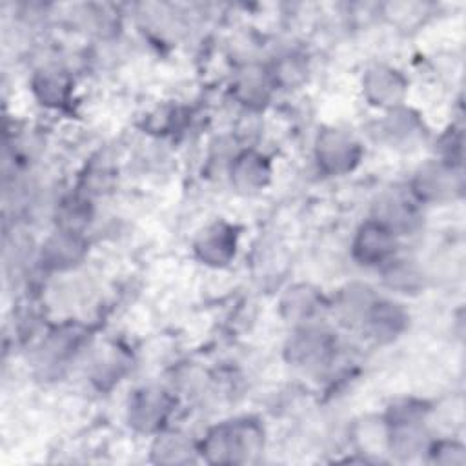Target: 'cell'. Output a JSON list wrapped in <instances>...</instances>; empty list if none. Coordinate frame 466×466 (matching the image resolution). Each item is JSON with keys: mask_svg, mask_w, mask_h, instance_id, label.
Instances as JSON below:
<instances>
[{"mask_svg": "<svg viewBox=\"0 0 466 466\" xmlns=\"http://www.w3.org/2000/svg\"><path fill=\"white\" fill-rule=\"evenodd\" d=\"M264 446L260 424L237 419L211 428L200 446L202 457L211 464H244L257 459Z\"/></svg>", "mask_w": 466, "mask_h": 466, "instance_id": "1", "label": "cell"}, {"mask_svg": "<svg viewBox=\"0 0 466 466\" xmlns=\"http://www.w3.org/2000/svg\"><path fill=\"white\" fill-rule=\"evenodd\" d=\"M360 153L359 142L340 129L322 131L315 144L317 164L328 175H344L351 171L359 164Z\"/></svg>", "mask_w": 466, "mask_h": 466, "instance_id": "2", "label": "cell"}, {"mask_svg": "<svg viewBox=\"0 0 466 466\" xmlns=\"http://www.w3.org/2000/svg\"><path fill=\"white\" fill-rule=\"evenodd\" d=\"M395 249L397 235L377 218H370L360 224L351 242L353 258L362 266L388 264L393 260Z\"/></svg>", "mask_w": 466, "mask_h": 466, "instance_id": "3", "label": "cell"}, {"mask_svg": "<svg viewBox=\"0 0 466 466\" xmlns=\"http://www.w3.org/2000/svg\"><path fill=\"white\" fill-rule=\"evenodd\" d=\"M364 96L377 107L397 109L406 95L404 76L388 66H373L362 78Z\"/></svg>", "mask_w": 466, "mask_h": 466, "instance_id": "4", "label": "cell"}, {"mask_svg": "<svg viewBox=\"0 0 466 466\" xmlns=\"http://www.w3.org/2000/svg\"><path fill=\"white\" fill-rule=\"evenodd\" d=\"M461 189V177L453 164L441 160L439 164H428L419 169L413 180V195L419 200L439 202L451 198Z\"/></svg>", "mask_w": 466, "mask_h": 466, "instance_id": "5", "label": "cell"}, {"mask_svg": "<svg viewBox=\"0 0 466 466\" xmlns=\"http://www.w3.org/2000/svg\"><path fill=\"white\" fill-rule=\"evenodd\" d=\"M169 413V397L158 388L138 390L129 402V424L144 433L160 430Z\"/></svg>", "mask_w": 466, "mask_h": 466, "instance_id": "6", "label": "cell"}, {"mask_svg": "<svg viewBox=\"0 0 466 466\" xmlns=\"http://www.w3.org/2000/svg\"><path fill=\"white\" fill-rule=\"evenodd\" d=\"M237 251V233L226 222L208 226L195 240V255L208 266L228 264Z\"/></svg>", "mask_w": 466, "mask_h": 466, "instance_id": "7", "label": "cell"}, {"mask_svg": "<svg viewBox=\"0 0 466 466\" xmlns=\"http://www.w3.org/2000/svg\"><path fill=\"white\" fill-rule=\"evenodd\" d=\"M331 339L317 328L299 329L288 342L286 353L289 362L297 366H319L331 355Z\"/></svg>", "mask_w": 466, "mask_h": 466, "instance_id": "8", "label": "cell"}, {"mask_svg": "<svg viewBox=\"0 0 466 466\" xmlns=\"http://www.w3.org/2000/svg\"><path fill=\"white\" fill-rule=\"evenodd\" d=\"M364 322L377 340H391L404 331L408 324V313L397 302L373 300Z\"/></svg>", "mask_w": 466, "mask_h": 466, "instance_id": "9", "label": "cell"}, {"mask_svg": "<svg viewBox=\"0 0 466 466\" xmlns=\"http://www.w3.org/2000/svg\"><path fill=\"white\" fill-rule=\"evenodd\" d=\"M271 175V167L266 157L255 151L240 153L231 164V184L244 193L262 189Z\"/></svg>", "mask_w": 466, "mask_h": 466, "instance_id": "10", "label": "cell"}, {"mask_svg": "<svg viewBox=\"0 0 466 466\" xmlns=\"http://www.w3.org/2000/svg\"><path fill=\"white\" fill-rule=\"evenodd\" d=\"M82 255L84 244L78 233H69L62 229L55 237H51L42 249L44 262L53 269L71 268L82 258Z\"/></svg>", "mask_w": 466, "mask_h": 466, "instance_id": "11", "label": "cell"}, {"mask_svg": "<svg viewBox=\"0 0 466 466\" xmlns=\"http://www.w3.org/2000/svg\"><path fill=\"white\" fill-rule=\"evenodd\" d=\"M195 455L193 442L177 431L160 433L151 448V459L158 464H186L193 462Z\"/></svg>", "mask_w": 466, "mask_h": 466, "instance_id": "12", "label": "cell"}, {"mask_svg": "<svg viewBox=\"0 0 466 466\" xmlns=\"http://www.w3.org/2000/svg\"><path fill=\"white\" fill-rule=\"evenodd\" d=\"M375 218L388 226L395 235H399L400 231H408L413 228L417 213L410 200L402 197H386L384 200H380Z\"/></svg>", "mask_w": 466, "mask_h": 466, "instance_id": "13", "label": "cell"}, {"mask_svg": "<svg viewBox=\"0 0 466 466\" xmlns=\"http://www.w3.org/2000/svg\"><path fill=\"white\" fill-rule=\"evenodd\" d=\"M36 96L46 106H62L69 95V78L58 69H44L33 82Z\"/></svg>", "mask_w": 466, "mask_h": 466, "instance_id": "14", "label": "cell"}, {"mask_svg": "<svg viewBox=\"0 0 466 466\" xmlns=\"http://www.w3.org/2000/svg\"><path fill=\"white\" fill-rule=\"evenodd\" d=\"M320 299L319 295L309 289L308 286H297L288 291V295L282 300V309L289 319L306 320L311 319L319 311Z\"/></svg>", "mask_w": 466, "mask_h": 466, "instance_id": "15", "label": "cell"}, {"mask_svg": "<svg viewBox=\"0 0 466 466\" xmlns=\"http://www.w3.org/2000/svg\"><path fill=\"white\" fill-rule=\"evenodd\" d=\"M269 78L260 69H248L237 80V95L244 104L257 106L268 98Z\"/></svg>", "mask_w": 466, "mask_h": 466, "instance_id": "16", "label": "cell"}, {"mask_svg": "<svg viewBox=\"0 0 466 466\" xmlns=\"http://www.w3.org/2000/svg\"><path fill=\"white\" fill-rule=\"evenodd\" d=\"M373 297L370 289L364 286H350L339 297V309L344 319L350 320H364L370 306L373 304Z\"/></svg>", "mask_w": 466, "mask_h": 466, "instance_id": "17", "label": "cell"}, {"mask_svg": "<svg viewBox=\"0 0 466 466\" xmlns=\"http://www.w3.org/2000/svg\"><path fill=\"white\" fill-rule=\"evenodd\" d=\"M89 217H91V211L87 202L78 197H69L58 208L56 222L62 231L78 233L89 222Z\"/></svg>", "mask_w": 466, "mask_h": 466, "instance_id": "18", "label": "cell"}, {"mask_svg": "<svg viewBox=\"0 0 466 466\" xmlns=\"http://www.w3.org/2000/svg\"><path fill=\"white\" fill-rule=\"evenodd\" d=\"M384 279L390 288L402 289L404 293H408V289L410 291L417 289L419 282H420L419 271L413 266H408V262H404V260H390Z\"/></svg>", "mask_w": 466, "mask_h": 466, "instance_id": "19", "label": "cell"}, {"mask_svg": "<svg viewBox=\"0 0 466 466\" xmlns=\"http://www.w3.org/2000/svg\"><path fill=\"white\" fill-rule=\"evenodd\" d=\"M428 455L431 462L437 464H464L466 451L464 446L455 441H439L428 448Z\"/></svg>", "mask_w": 466, "mask_h": 466, "instance_id": "20", "label": "cell"}]
</instances>
